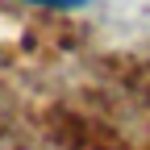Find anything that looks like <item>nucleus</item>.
Segmentation results:
<instances>
[{
  "mask_svg": "<svg viewBox=\"0 0 150 150\" xmlns=\"http://www.w3.org/2000/svg\"><path fill=\"white\" fill-rule=\"evenodd\" d=\"M0 59H4V50H0Z\"/></svg>",
  "mask_w": 150,
  "mask_h": 150,
  "instance_id": "2",
  "label": "nucleus"
},
{
  "mask_svg": "<svg viewBox=\"0 0 150 150\" xmlns=\"http://www.w3.org/2000/svg\"><path fill=\"white\" fill-rule=\"evenodd\" d=\"M21 4H29V8H46V13H71V8L92 4V0H21Z\"/></svg>",
  "mask_w": 150,
  "mask_h": 150,
  "instance_id": "1",
  "label": "nucleus"
}]
</instances>
